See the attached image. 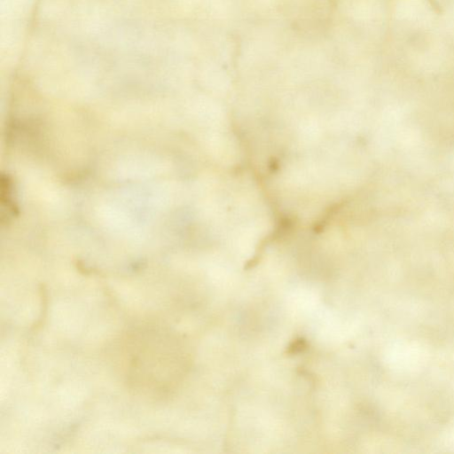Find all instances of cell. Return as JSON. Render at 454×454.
<instances>
[{"instance_id":"6da1fadb","label":"cell","mask_w":454,"mask_h":454,"mask_svg":"<svg viewBox=\"0 0 454 454\" xmlns=\"http://www.w3.org/2000/svg\"><path fill=\"white\" fill-rule=\"evenodd\" d=\"M180 359L177 340L166 327L155 325L129 330L118 347V364L127 387L147 398H164L174 390Z\"/></svg>"}]
</instances>
